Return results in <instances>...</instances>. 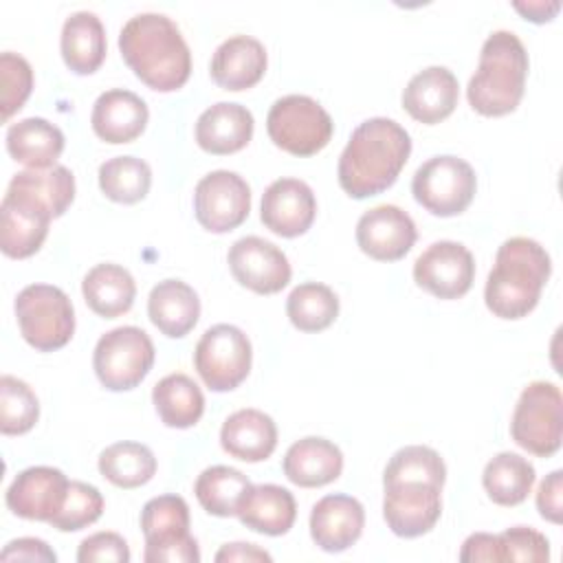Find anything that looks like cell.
Wrapping results in <instances>:
<instances>
[{
  "instance_id": "cell-43",
  "label": "cell",
  "mask_w": 563,
  "mask_h": 563,
  "mask_svg": "<svg viewBox=\"0 0 563 563\" xmlns=\"http://www.w3.org/2000/svg\"><path fill=\"white\" fill-rule=\"evenodd\" d=\"M504 561L543 563L550 559V541L534 528L512 526L499 534Z\"/></svg>"
},
{
  "instance_id": "cell-39",
  "label": "cell",
  "mask_w": 563,
  "mask_h": 563,
  "mask_svg": "<svg viewBox=\"0 0 563 563\" xmlns=\"http://www.w3.org/2000/svg\"><path fill=\"white\" fill-rule=\"evenodd\" d=\"M40 416L35 391L20 378L4 374L0 378V431L4 435L26 433Z\"/></svg>"
},
{
  "instance_id": "cell-49",
  "label": "cell",
  "mask_w": 563,
  "mask_h": 563,
  "mask_svg": "<svg viewBox=\"0 0 563 563\" xmlns=\"http://www.w3.org/2000/svg\"><path fill=\"white\" fill-rule=\"evenodd\" d=\"M512 7L530 22H537V24H543L548 20H552L556 15V11L561 9V2L559 0H537V2H512Z\"/></svg>"
},
{
  "instance_id": "cell-40",
  "label": "cell",
  "mask_w": 563,
  "mask_h": 563,
  "mask_svg": "<svg viewBox=\"0 0 563 563\" xmlns=\"http://www.w3.org/2000/svg\"><path fill=\"white\" fill-rule=\"evenodd\" d=\"M396 479H422V482H433L438 486H444L446 466L440 453L433 451L431 446L409 444L398 449L385 466L383 484L396 482Z\"/></svg>"
},
{
  "instance_id": "cell-36",
  "label": "cell",
  "mask_w": 563,
  "mask_h": 563,
  "mask_svg": "<svg viewBox=\"0 0 563 563\" xmlns=\"http://www.w3.org/2000/svg\"><path fill=\"white\" fill-rule=\"evenodd\" d=\"M286 314L301 332H321L334 323L339 314V297L319 282H306L290 290L286 299Z\"/></svg>"
},
{
  "instance_id": "cell-15",
  "label": "cell",
  "mask_w": 563,
  "mask_h": 563,
  "mask_svg": "<svg viewBox=\"0 0 563 563\" xmlns=\"http://www.w3.org/2000/svg\"><path fill=\"white\" fill-rule=\"evenodd\" d=\"M53 220L51 209L31 194L7 187L0 205V249L7 257L24 260L40 251Z\"/></svg>"
},
{
  "instance_id": "cell-48",
  "label": "cell",
  "mask_w": 563,
  "mask_h": 563,
  "mask_svg": "<svg viewBox=\"0 0 563 563\" xmlns=\"http://www.w3.org/2000/svg\"><path fill=\"white\" fill-rule=\"evenodd\" d=\"M216 561H273V556L253 543H227L218 550Z\"/></svg>"
},
{
  "instance_id": "cell-23",
  "label": "cell",
  "mask_w": 563,
  "mask_h": 563,
  "mask_svg": "<svg viewBox=\"0 0 563 563\" xmlns=\"http://www.w3.org/2000/svg\"><path fill=\"white\" fill-rule=\"evenodd\" d=\"M253 114L249 108L231 101H218L196 121V143L209 154H233L253 136Z\"/></svg>"
},
{
  "instance_id": "cell-33",
  "label": "cell",
  "mask_w": 563,
  "mask_h": 563,
  "mask_svg": "<svg viewBox=\"0 0 563 563\" xmlns=\"http://www.w3.org/2000/svg\"><path fill=\"white\" fill-rule=\"evenodd\" d=\"M534 477V466L523 455L501 451L484 466L482 484L497 506H517L530 495Z\"/></svg>"
},
{
  "instance_id": "cell-12",
  "label": "cell",
  "mask_w": 563,
  "mask_h": 563,
  "mask_svg": "<svg viewBox=\"0 0 563 563\" xmlns=\"http://www.w3.org/2000/svg\"><path fill=\"white\" fill-rule=\"evenodd\" d=\"M251 211V187L229 169L202 176L194 189V213L200 227L211 233H227L240 227Z\"/></svg>"
},
{
  "instance_id": "cell-2",
  "label": "cell",
  "mask_w": 563,
  "mask_h": 563,
  "mask_svg": "<svg viewBox=\"0 0 563 563\" xmlns=\"http://www.w3.org/2000/svg\"><path fill=\"white\" fill-rule=\"evenodd\" d=\"M119 51L134 75L152 90L172 92L189 79V46L176 22L163 13L132 15L119 33Z\"/></svg>"
},
{
  "instance_id": "cell-1",
  "label": "cell",
  "mask_w": 563,
  "mask_h": 563,
  "mask_svg": "<svg viewBox=\"0 0 563 563\" xmlns=\"http://www.w3.org/2000/svg\"><path fill=\"white\" fill-rule=\"evenodd\" d=\"M411 154L409 132L387 117H372L354 128L339 156V185L356 200L389 189Z\"/></svg>"
},
{
  "instance_id": "cell-28",
  "label": "cell",
  "mask_w": 563,
  "mask_h": 563,
  "mask_svg": "<svg viewBox=\"0 0 563 563\" xmlns=\"http://www.w3.org/2000/svg\"><path fill=\"white\" fill-rule=\"evenodd\" d=\"M147 314L165 336L180 339L198 323L200 299L183 279H163L147 297Z\"/></svg>"
},
{
  "instance_id": "cell-10",
  "label": "cell",
  "mask_w": 563,
  "mask_h": 563,
  "mask_svg": "<svg viewBox=\"0 0 563 563\" xmlns=\"http://www.w3.org/2000/svg\"><path fill=\"white\" fill-rule=\"evenodd\" d=\"M477 189L473 167L453 154L433 156L411 178V194L418 205L440 218L462 213Z\"/></svg>"
},
{
  "instance_id": "cell-20",
  "label": "cell",
  "mask_w": 563,
  "mask_h": 563,
  "mask_svg": "<svg viewBox=\"0 0 563 563\" xmlns=\"http://www.w3.org/2000/svg\"><path fill=\"white\" fill-rule=\"evenodd\" d=\"M365 526V510L352 495L334 493L321 497L310 512V537L323 552L352 548Z\"/></svg>"
},
{
  "instance_id": "cell-30",
  "label": "cell",
  "mask_w": 563,
  "mask_h": 563,
  "mask_svg": "<svg viewBox=\"0 0 563 563\" xmlns=\"http://www.w3.org/2000/svg\"><path fill=\"white\" fill-rule=\"evenodd\" d=\"M64 64L77 75L95 73L106 57V29L97 13L75 11L66 18L59 37Z\"/></svg>"
},
{
  "instance_id": "cell-6",
  "label": "cell",
  "mask_w": 563,
  "mask_h": 563,
  "mask_svg": "<svg viewBox=\"0 0 563 563\" xmlns=\"http://www.w3.org/2000/svg\"><path fill=\"white\" fill-rule=\"evenodd\" d=\"M512 440L532 455L550 457L561 449L563 396L550 380L530 383L512 411Z\"/></svg>"
},
{
  "instance_id": "cell-9",
  "label": "cell",
  "mask_w": 563,
  "mask_h": 563,
  "mask_svg": "<svg viewBox=\"0 0 563 563\" xmlns=\"http://www.w3.org/2000/svg\"><path fill=\"white\" fill-rule=\"evenodd\" d=\"M154 365V343L136 325H121L106 332L92 352V367L99 383L110 391L136 387Z\"/></svg>"
},
{
  "instance_id": "cell-11",
  "label": "cell",
  "mask_w": 563,
  "mask_h": 563,
  "mask_svg": "<svg viewBox=\"0 0 563 563\" xmlns=\"http://www.w3.org/2000/svg\"><path fill=\"white\" fill-rule=\"evenodd\" d=\"M251 341L231 323H216L196 343L194 365L211 391L235 389L251 372Z\"/></svg>"
},
{
  "instance_id": "cell-16",
  "label": "cell",
  "mask_w": 563,
  "mask_h": 563,
  "mask_svg": "<svg viewBox=\"0 0 563 563\" xmlns=\"http://www.w3.org/2000/svg\"><path fill=\"white\" fill-rule=\"evenodd\" d=\"M227 260L235 282L257 295L279 292L292 275L290 262L284 251L257 235L235 240L229 249Z\"/></svg>"
},
{
  "instance_id": "cell-13",
  "label": "cell",
  "mask_w": 563,
  "mask_h": 563,
  "mask_svg": "<svg viewBox=\"0 0 563 563\" xmlns=\"http://www.w3.org/2000/svg\"><path fill=\"white\" fill-rule=\"evenodd\" d=\"M383 486V517L394 534L413 539L433 530L442 512V486L422 479H396Z\"/></svg>"
},
{
  "instance_id": "cell-42",
  "label": "cell",
  "mask_w": 563,
  "mask_h": 563,
  "mask_svg": "<svg viewBox=\"0 0 563 563\" xmlns=\"http://www.w3.org/2000/svg\"><path fill=\"white\" fill-rule=\"evenodd\" d=\"M0 86H2L0 110H2V119L9 121L24 106V101L33 90L31 64L22 55L4 51L0 55Z\"/></svg>"
},
{
  "instance_id": "cell-21",
  "label": "cell",
  "mask_w": 563,
  "mask_h": 563,
  "mask_svg": "<svg viewBox=\"0 0 563 563\" xmlns=\"http://www.w3.org/2000/svg\"><path fill=\"white\" fill-rule=\"evenodd\" d=\"M150 119L147 103L132 90L112 88L97 97L90 114L95 134L112 145L130 143L145 130Z\"/></svg>"
},
{
  "instance_id": "cell-7",
  "label": "cell",
  "mask_w": 563,
  "mask_h": 563,
  "mask_svg": "<svg viewBox=\"0 0 563 563\" xmlns=\"http://www.w3.org/2000/svg\"><path fill=\"white\" fill-rule=\"evenodd\" d=\"M145 563H198L200 550L189 534V506L180 495H158L141 510Z\"/></svg>"
},
{
  "instance_id": "cell-4",
  "label": "cell",
  "mask_w": 563,
  "mask_h": 563,
  "mask_svg": "<svg viewBox=\"0 0 563 563\" xmlns=\"http://www.w3.org/2000/svg\"><path fill=\"white\" fill-rule=\"evenodd\" d=\"M528 53L512 31H493L482 51L475 75L466 86L468 103L484 117L512 112L526 88Z\"/></svg>"
},
{
  "instance_id": "cell-25",
  "label": "cell",
  "mask_w": 563,
  "mask_h": 563,
  "mask_svg": "<svg viewBox=\"0 0 563 563\" xmlns=\"http://www.w3.org/2000/svg\"><path fill=\"white\" fill-rule=\"evenodd\" d=\"M282 468L292 484L301 488H317L334 482L341 475L343 453L334 442L308 435L288 446Z\"/></svg>"
},
{
  "instance_id": "cell-24",
  "label": "cell",
  "mask_w": 563,
  "mask_h": 563,
  "mask_svg": "<svg viewBox=\"0 0 563 563\" xmlns=\"http://www.w3.org/2000/svg\"><path fill=\"white\" fill-rule=\"evenodd\" d=\"M266 70V48L251 35L224 40L211 57V77L224 90H246L255 86Z\"/></svg>"
},
{
  "instance_id": "cell-35",
  "label": "cell",
  "mask_w": 563,
  "mask_h": 563,
  "mask_svg": "<svg viewBox=\"0 0 563 563\" xmlns=\"http://www.w3.org/2000/svg\"><path fill=\"white\" fill-rule=\"evenodd\" d=\"M99 473L119 488H136L154 477L156 457L141 442H114L101 451Z\"/></svg>"
},
{
  "instance_id": "cell-14",
  "label": "cell",
  "mask_w": 563,
  "mask_h": 563,
  "mask_svg": "<svg viewBox=\"0 0 563 563\" xmlns=\"http://www.w3.org/2000/svg\"><path fill=\"white\" fill-rule=\"evenodd\" d=\"M475 279L471 251L453 240L427 246L413 262V282L438 299H457L468 292Z\"/></svg>"
},
{
  "instance_id": "cell-8",
  "label": "cell",
  "mask_w": 563,
  "mask_h": 563,
  "mask_svg": "<svg viewBox=\"0 0 563 563\" xmlns=\"http://www.w3.org/2000/svg\"><path fill=\"white\" fill-rule=\"evenodd\" d=\"M271 141L288 154L312 156L321 152L334 132L325 108L308 95L279 97L266 117Z\"/></svg>"
},
{
  "instance_id": "cell-44",
  "label": "cell",
  "mask_w": 563,
  "mask_h": 563,
  "mask_svg": "<svg viewBox=\"0 0 563 563\" xmlns=\"http://www.w3.org/2000/svg\"><path fill=\"white\" fill-rule=\"evenodd\" d=\"M79 563H128L130 548L117 532H95L79 543Z\"/></svg>"
},
{
  "instance_id": "cell-47",
  "label": "cell",
  "mask_w": 563,
  "mask_h": 563,
  "mask_svg": "<svg viewBox=\"0 0 563 563\" xmlns=\"http://www.w3.org/2000/svg\"><path fill=\"white\" fill-rule=\"evenodd\" d=\"M2 561H48L55 563L57 554L48 548L46 541L35 539V537H22V539H13L4 545V550L0 552Z\"/></svg>"
},
{
  "instance_id": "cell-18",
  "label": "cell",
  "mask_w": 563,
  "mask_h": 563,
  "mask_svg": "<svg viewBox=\"0 0 563 563\" xmlns=\"http://www.w3.org/2000/svg\"><path fill=\"white\" fill-rule=\"evenodd\" d=\"M70 479L53 466H29L7 488V508L22 519L51 521L64 506Z\"/></svg>"
},
{
  "instance_id": "cell-37",
  "label": "cell",
  "mask_w": 563,
  "mask_h": 563,
  "mask_svg": "<svg viewBox=\"0 0 563 563\" xmlns=\"http://www.w3.org/2000/svg\"><path fill=\"white\" fill-rule=\"evenodd\" d=\"M150 185L152 169L143 158L114 156L99 167V187L114 202L134 205L147 196Z\"/></svg>"
},
{
  "instance_id": "cell-26",
  "label": "cell",
  "mask_w": 563,
  "mask_h": 563,
  "mask_svg": "<svg viewBox=\"0 0 563 563\" xmlns=\"http://www.w3.org/2000/svg\"><path fill=\"white\" fill-rule=\"evenodd\" d=\"M220 444L235 460L262 462L277 446V427L260 409H238L222 422Z\"/></svg>"
},
{
  "instance_id": "cell-3",
  "label": "cell",
  "mask_w": 563,
  "mask_h": 563,
  "mask_svg": "<svg viewBox=\"0 0 563 563\" xmlns=\"http://www.w3.org/2000/svg\"><path fill=\"white\" fill-rule=\"evenodd\" d=\"M552 273L548 251L532 238H508L495 255L484 301L499 319H521L534 310Z\"/></svg>"
},
{
  "instance_id": "cell-19",
  "label": "cell",
  "mask_w": 563,
  "mask_h": 563,
  "mask_svg": "<svg viewBox=\"0 0 563 563\" xmlns=\"http://www.w3.org/2000/svg\"><path fill=\"white\" fill-rule=\"evenodd\" d=\"M317 216V200L308 183L277 178L262 194L260 218L266 229L282 238H297L310 229Z\"/></svg>"
},
{
  "instance_id": "cell-34",
  "label": "cell",
  "mask_w": 563,
  "mask_h": 563,
  "mask_svg": "<svg viewBox=\"0 0 563 563\" xmlns=\"http://www.w3.org/2000/svg\"><path fill=\"white\" fill-rule=\"evenodd\" d=\"M251 479L233 468V466H224V464H216L205 468L196 484H194V493L198 504L216 517H233L238 515L240 501L244 499L246 490L251 488Z\"/></svg>"
},
{
  "instance_id": "cell-17",
  "label": "cell",
  "mask_w": 563,
  "mask_h": 563,
  "mask_svg": "<svg viewBox=\"0 0 563 563\" xmlns=\"http://www.w3.org/2000/svg\"><path fill=\"white\" fill-rule=\"evenodd\" d=\"M418 231L407 211L396 205L367 209L356 222L358 249L378 262H396L416 244Z\"/></svg>"
},
{
  "instance_id": "cell-22",
  "label": "cell",
  "mask_w": 563,
  "mask_h": 563,
  "mask_svg": "<svg viewBox=\"0 0 563 563\" xmlns=\"http://www.w3.org/2000/svg\"><path fill=\"white\" fill-rule=\"evenodd\" d=\"M460 86L444 66H429L416 73L402 90V108L420 123L435 125L457 106Z\"/></svg>"
},
{
  "instance_id": "cell-41",
  "label": "cell",
  "mask_w": 563,
  "mask_h": 563,
  "mask_svg": "<svg viewBox=\"0 0 563 563\" xmlns=\"http://www.w3.org/2000/svg\"><path fill=\"white\" fill-rule=\"evenodd\" d=\"M103 512V495L97 486L73 479L68 484V493L59 512L48 521L53 528L62 532H77L95 523Z\"/></svg>"
},
{
  "instance_id": "cell-38",
  "label": "cell",
  "mask_w": 563,
  "mask_h": 563,
  "mask_svg": "<svg viewBox=\"0 0 563 563\" xmlns=\"http://www.w3.org/2000/svg\"><path fill=\"white\" fill-rule=\"evenodd\" d=\"M9 187L22 189L44 202L53 218H59L75 198V176L64 165H53L46 169H24L13 174Z\"/></svg>"
},
{
  "instance_id": "cell-45",
  "label": "cell",
  "mask_w": 563,
  "mask_h": 563,
  "mask_svg": "<svg viewBox=\"0 0 563 563\" xmlns=\"http://www.w3.org/2000/svg\"><path fill=\"white\" fill-rule=\"evenodd\" d=\"M537 510L543 519L561 523L563 519V471H552L537 490Z\"/></svg>"
},
{
  "instance_id": "cell-29",
  "label": "cell",
  "mask_w": 563,
  "mask_h": 563,
  "mask_svg": "<svg viewBox=\"0 0 563 563\" xmlns=\"http://www.w3.org/2000/svg\"><path fill=\"white\" fill-rule=\"evenodd\" d=\"M62 150V130L42 117L20 119L7 130V152L13 161L26 165L29 169H46L57 165L55 161L59 158Z\"/></svg>"
},
{
  "instance_id": "cell-5",
  "label": "cell",
  "mask_w": 563,
  "mask_h": 563,
  "mask_svg": "<svg viewBox=\"0 0 563 563\" xmlns=\"http://www.w3.org/2000/svg\"><path fill=\"white\" fill-rule=\"evenodd\" d=\"M15 319L24 341L40 352L64 347L75 332L73 303L51 284L24 286L15 297Z\"/></svg>"
},
{
  "instance_id": "cell-46",
  "label": "cell",
  "mask_w": 563,
  "mask_h": 563,
  "mask_svg": "<svg viewBox=\"0 0 563 563\" xmlns=\"http://www.w3.org/2000/svg\"><path fill=\"white\" fill-rule=\"evenodd\" d=\"M460 561L477 563V561H504V550L499 543V534L475 532L466 537L460 550Z\"/></svg>"
},
{
  "instance_id": "cell-31",
  "label": "cell",
  "mask_w": 563,
  "mask_h": 563,
  "mask_svg": "<svg viewBox=\"0 0 563 563\" xmlns=\"http://www.w3.org/2000/svg\"><path fill=\"white\" fill-rule=\"evenodd\" d=\"M81 292L95 314L114 319L132 308L136 297V284L128 268L106 262L92 266L86 273L81 282Z\"/></svg>"
},
{
  "instance_id": "cell-27",
  "label": "cell",
  "mask_w": 563,
  "mask_h": 563,
  "mask_svg": "<svg viewBox=\"0 0 563 563\" xmlns=\"http://www.w3.org/2000/svg\"><path fill=\"white\" fill-rule=\"evenodd\" d=\"M297 517V504L288 488L277 484L251 486L240 501L238 519L262 534L279 537L286 534Z\"/></svg>"
},
{
  "instance_id": "cell-32",
  "label": "cell",
  "mask_w": 563,
  "mask_h": 563,
  "mask_svg": "<svg viewBox=\"0 0 563 563\" xmlns=\"http://www.w3.org/2000/svg\"><path fill=\"white\" fill-rule=\"evenodd\" d=\"M152 400L165 427H194L205 411V396L187 374H167L152 389Z\"/></svg>"
}]
</instances>
